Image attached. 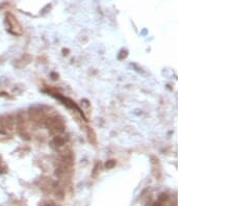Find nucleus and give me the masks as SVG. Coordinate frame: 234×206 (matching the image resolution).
Listing matches in <instances>:
<instances>
[{
    "label": "nucleus",
    "instance_id": "7ed1b4c3",
    "mask_svg": "<svg viewBox=\"0 0 234 206\" xmlns=\"http://www.w3.org/2000/svg\"><path fill=\"white\" fill-rule=\"evenodd\" d=\"M1 125L6 130H13L14 126H15V120H14V118L12 116L4 117L1 120Z\"/></svg>",
    "mask_w": 234,
    "mask_h": 206
},
{
    "label": "nucleus",
    "instance_id": "20e7f679",
    "mask_svg": "<svg viewBox=\"0 0 234 206\" xmlns=\"http://www.w3.org/2000/svg\"><path fill=\"white\" fill-rule=\"evenodd\" d=\"M168 198V196L166 195V194H161V196L159 197V200L160 201H164V200H166V199Z\"/></svg>",
    "mask_w": 234,
    "mask_h": 206
},
{
    "label": "nucleus",
    "instance_id": "f03ea898",
    "mask_svg": "<svg viewBox=\"0 0 234 206\" xmlns=\"http://www.w3.org/2000/svg\"><path fill=\"white\" fill-rule=\"evenodd\" d=\"M28 117L31 121H34V122H38V121H41L43 119V112L39 108H30L28 112Z\"/></svg>",
    "mask_w": 234,
    "mask_h": 206
},
{
    "label": "nucleus",
    "instance_id": "f257e3e1",
    "mask_svg": "<svg viewBox=\"0 0 234 206\" xmlns=\"http://www.w3.org/2000/svg\"><path fill=\"white\" fill-rule=\"evenodd\" d=\"M6 19H8V24H10V27L15 30V34H21L22 30H21V26H20V24L18 23V21H17V19H16L12 14L6 15Z\"/></svg>",
    "mask_w": 234,
    "mask_h": 206
}]
</instances>
